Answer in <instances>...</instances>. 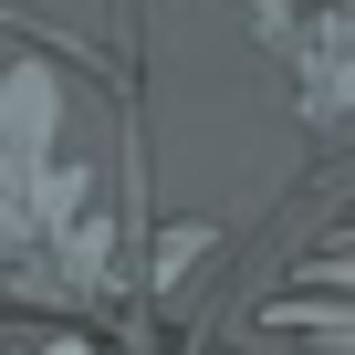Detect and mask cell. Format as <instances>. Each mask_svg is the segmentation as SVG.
I'll use <instances>...</instances> for the list:
<instances>
[{
  "label": "cell",
  "mask_w": 355,
  "mask_h": 355,
  "mask_svg": "<svg viewBox=\"0 0 355 355\" xmlns=\"http://www.w3.org/2000/svg\"><path fill=\"white\" fill-rule=\"evenodd\" d=\"M293 94L313 125H345L355 115V0H324L293 42Z\"/></svg>",
  "instance_id": "7a4b0ae2"
},
{
  "label": "cell",
  "mask_w": 355,
  "mask_h": 355,
  "mask_svg": "<svg viewBox=\"0 0 355 355\" xmlns=\"http://www.w3.org/2000/svg\"><path fill=\"white\" fill-rule=\"evenodd\" d=\"M241 11H251V21H261V42H272V53L293 63V42H303V21L324 11V0H241Z\"/></svg>",
  "instance_id": "3957f363"
},
{
  "label": "cell",
  "mask_w": 355,
  "mask_h": 355,
  "mask_svg": "<svg viewBox=\"0 0 355 355\" xmlns=\"http://www.w3.org/2000/svg\"><path fill=\"white\" fill-rule=\"evenodd\" d=\"M0 355H94V345H84V334H63V324H32V334L0 345Z\"/></svg>",
  "instance_id": "277c9868"
},
{
  "label": "cell",
  "mask_w": 355,
  "mask_h": 355,
  "mask_svg": "<svg viewBox=\"0 0 355 355\" xmlns=\"http://www.w3.org/2000/svg\"><path fill=\"white\" fill-rule=\"evenodd\" d=\"M0 272L32 303L115 293L105 178L63 157V73L32 53L0 73Z\"/></svg>",
  "instance_id": "6da1fadb"
}]
</instances>
